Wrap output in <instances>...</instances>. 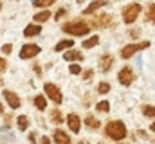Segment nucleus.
Wrapping results in <instances>:
<instances>
[{
  "label": "nucleus",
  "instance_id": "obj_1",
  "mask_svg": "<svg viewBox=\"0 0 155 144\" xmlns=\"http://www.w3.org/2000/svg\"><path fill=\"white\" fill-rule=\"evenodd\" d=\"M105 133H107L112 141H123V139L126 137V126H124V123H121V121H110V123H107V126H105Z\"/></svg>",
  "mask_w": 155,
  "mask_h": 144
},
{
  "label": "nucleus",
  "instance_id": "obj_2",
  "mask_svg": "<svg viewBox=\"0 0 155 144\" xmlns=\"http://www.w3.org/2000/svg\"><path fill=\"white\" fill-rule=\"evenodd\" d=\"M61 31L67 33V34H72V36H85V34H88L90 25L81 22V20L79 22H67V24H63Z\"/></svg>",
  "mask_w": 155,
  "mask_h": 144
},
{
  "label": "nucleus",
  "instance_id": "obj_3",
  "mask_svg": "<svg viewBox=\"0 0 155 144\" xmlns=\"http://www.w3.org/2000/svg\"><path fill=\"white\" fill-rule=\"evenodd\" d=\"M141 4H137V2H134V4H130V5H126L124 9H123V22L124 24H134L135 20H137V16L141 15Z\"/></svg>",
  "mask_w": 155,
  "mask_h": 144
},
{
  "label": "nucleus",
  "instance_id": "obj_4",
  "mask_svg": "<svg viewBox=\"0 0 155 144\" xmlns=\"http://www.w3.org/2000/svg\"><path fill=\"white\" fill-rule=\"evenodd\" d=\"M146 47H150V41H141V43H130V45H124L123 49H121V58L123 60H130L135 52H139V51H143V49H146Z\"/></svg>",
  "mask_w": 155,
  "mask_h": 144
},
{
  "label": "nucleus",
  "instance_id": "obj_5",
  "mask_svg": "<svg viewBox=\"0 0 155 144\" xmlns=\"http://www.w3.org/2000/svg\"><path fill=\"white\" fill-rule=\"evenodd\" d=\"M43 90H45L47 97H49L52 103H56V105H61L63 97H61V92H60V88H58L54 83H45V85H43Z\"/></svg>",
  "mask_w": 155,
  "mask_h": 144
},
{
  "label": "nucleus",
  "instance_id": "obj_6",
  "mask_svg": "<svg viewBox=\"0 0 155 144\" xmlns=\"http://www.w3.org/2000/svg\"><path fill=\"white\" fill-rule=\"evenodd\" d=\"M117 79H119V83H121L123 87H130V85L134 83V79H135V74H134V70H132L130 67H124V69L119 70Z\"/></svg>",
  "mask_w": 155,
  "mask_h": 144
},
{
  "label": "nucleus",
  "instance_id": "obj_7",
  "mask_svg": "<svg viewBox=\"0 0 155 144\" xmlns=\"http://www.w3.org/2000/svg\"><path fill=\"white\" fill-rule=\"evenodd\" d=\"M36 54H40V47L35 43H25L22 49H20V58L22 60H31L35 58Z\"/></svg>",
  "mask_w": 155,
  "mask_h": 144
},
{
  "label": "nucleus",
  "instance_id": "obj_8",
  "mask_svg": "<svg viewBox=\"0 0 155 144\" xmlns=\"http://www.w3.org/2000/svg\"><path fill=\"white\" fill-rule=\"evenodd\" d=\"M4 99H5V103L11 108H18L22 105V103H20V97H18L13 90H4Z\"/></svg>",
  "mask_w": 155,
  "mask_h": 144
},
{
  "label": "nucleus",
  "instance_id": "obj_9",
  "mask_svg": "<svg viewBox=\"0 0 155 144\" xmlns=\"http://www.w3.org/2000/svg\"><path fill=\"white\" fill-rule=\"evenodd\" d=\"M110 24H112V16L110 15H99V16H96V20L90 25L92 27H107Z\"/></svg>",
  "mask_w": 155,
  "mask_h": 144
},
{
  "label": "nucleus",
  "instance_id": "obj_10",
  "mask_svg": "<svg viewBox=\"0 0 155 144\" xmlns=\"http://www.w3.org/2000/svg\"><path fill=\"white\" fill-rule=\"evenodd\" d=\"M108 4V0H94L88 7H85L83 9V16H87V15H92V13H96L99 7H103V5H107Z\"/></svg>",
  "mask_w": 155,
  "mask_h": 144
},
{
  "label": "nucleus",
  "instance_id": "obj_11",
  "mask_svg": "<svg viewBox=\"0 0 155 144\" xmlns=\"http://www.w3.org/2000/svg\"><path fill=\"white\" fill-rule=\"evenodd\" d=\"M112 63H114L112 56H110V54H103V56L99 58V69H101V72H108L112 69Z\"/></svg>",
  "mask_w": 155,
  "mask_h": 144
},
{
  "label": "nucleus",
  "instance_id": "obj_12",
  "mask_svg": "<svg viewBox=\"0 0 155 144\" xmlns=\"http://www.w3.org/2000/svg\"><path fill=\"white\" fill-rule=\"evenodd\" d=\"M67 124H69V128L72 130V132H79V128H81V121H79V117H78L76 113H69L67 115Z\"/></svg>",
  "mask_w": 155,
  "mask_h": 144
},
{
  "label": "nucleus",
  "instance_id": "obj_13",
  "mask_svg": "<svg viewBox=\"0 0 155 144\" xmlns=\"http://www.w3.org/2000/svg\"><path fill=\"white\" fill-rule=\"evenodd\" d=\"M63 60H69V61H79L83 60V54L76 51V49H67V52L63 54Z\"/></svg>",
  "mask_w": 155,
  "mask_h": 144
},
{
  "label": "nucleus",
  "instance_id": "obj_14",
  "mask_svg": "<svg viewBox=\"0 0 155 144\" xmlns=\"http://www.w3.org/2000/svg\"><path fill=\"white\" fill-rule=\"evenodd\" d=\"M54 142H58V144H69V142H71V137H69L63 130H54Z\"/></svg>",
  "mask_w": 155,
  "mask_h": 144
},
{
  "label": "nucleus",
  "instance_id": "obj_15",
  "mask_svg": "<svg viewBox=\"0 0 155 144\" xmlns=\"http://www.w3.org/2000/svg\"><path fill=\"white\" fill-rule=\"evenodd\" d=\"M40 31H41V27H40L38 22H35V24H29L25 29H24V34L27 36V38H31V36H36L40 34Z\"/></svg>",
  "mask_w": 155,
  "mask_h": 144
},
{
  "label": "nucleus",
  "instance_id": "obj_16",
  "mask_svg": "<svg viewBox=\"0 0 155 144\" xmlns=\"http://www.w3.org/2000/svg\"><path fill=\"white\" fill-rule=\"evenodd\" d=\"M72 45H74L72 40H61V41L56 43L54 51H56V52H61V51H65V49H72Z\"/></svg>",
  "mask_w": 155,
  "mask_h": 144
},
{
  "label": "nucleus",
  "instance_id": "obj_17",
  "mask_svg": "<svg viewBox=\"0 0 155 144\" xmlns=\"http://www.w3.org/2000/svg\"><path fill=\"white\" fill-rule=\"evenodd\" d=\"M16 126H18L20 132H25V130L29 128V119H27V115H20V117L16 119Z\"/></svg>",
  "mask_w": 155,
  "mask_h": 144
},
{
  "label": "nucleus",
  "instance_id": "obj_18",
  "mask_svg": "<svg viewBox=\"0 0 155 144\" xmlns=\"http://www.w3.org/2000/svg\"><path fill=\"white\" fill-rule=\"evenodd\" d=\"M146 20L148 22H153L155 24V4H148V7H146Z\"/></svg>",
  "mask_w": 155,
  "mask_h": 144
},
{
  "label": "nucleus",
  "instance_id": "obj_19",
  "mask_svg": "<svg viewBox=\"0 0 155 144\" xmlns=\"http://www.w3.org/2000/svg\"><path fill=\"white\" fill-rule=\"evenodd\" d=\"M49 16H52L49 11H40V13H36V15H35V22H38V24H41V22H47V20H49Z\"/></svg>",
  "mask_w": 155,
  "mask_h": 144
},
{
  "label": "nucleus",
  "instance_id": "obj_20",
  "mask_svg": "<svg viewBox=\"0 0 155 144\" xmlns=\"http://www.w3.org/2000/svg\"><path fill=\"white\" fill-rule=\"evenodd\" d=\"M97 43H99V38H97V36H92V38H88V40L83 41V47H85V49H94Z\"/></svg>",
  "mask_w": 155,
  "mask_h": 144
},
{
  "label": "nucleus",
  "instance_id": "obj_21",
  "mask_svg": "<svg viewBox=\"0 0 155 144\" xmlns=\"http://www.w3.org/2000/svg\"><path fill=\"white\" fill-rule=\"evenodd\" d=\"M51 121H52L54 124H61V123H63V115L60 113V110H52V112H51Z\"/></svg>",
  "mask_w": 155,
  "mask_h": 144
},
{
  "label": "nucleus",
  "instance_id": "obj_22",
  "mask_svg": "<svg viewBox=\"0 0 155 144\" xmlns=\"http://www.w3.org/2000/svg\"><path fill=\"white\" fill-rule=\"evenodd\" d=\"M35 106L38 108V110H45L47 108V99L43 96H36L35 97Z\"/></svg>",
  "mask_w": 155,
  "mask_h": 144
},
{
  "label": "nucleus",
  "instance_id": "obj_23",
  "mask_svg": "<svg viewBox=\"0 0 155 144\" xmlns=\"http://www.w3.org/2000/svg\"><path fill=\"white\" fill-rule=\"evenodd\" d=\"M85 124H87L88 128H94V130H96V128H99V121H97V119H94L92 115H90V117H85Z\"/></svg>",
  "mask_w": 155,
  "mask_h": 144
},
{
  "label": "nucleus",
  "instance_id": "obj_24",
  "mask_svg": "<svg viewBox=\"0 0 155 144\" xmlns=\"http://www.w3.org/2000/svg\"><path fill=\"white\" fill-rule=\"evenodd\" d=\"M141 110H143V115H144V117H155V106L144 105Z\"/></svg>",
  "mask_w": 155,
  "mask_h": 144
},
{
  "label": "nucleus",
  "instance_id": "obj_25",
  "mask_svg": "<svg viewBox=\"0 0 155 144\" xmlns=\"http://www.w3.org/2000/svg\"><path fill=\"white\" fill-rule=\"evenodd\" d=\"M56 0H35L33 4H35V7H49V5H52Z\"/></svg>",
  "mask_w": 155,
  "mask_h": 144
},
{
  "label": "nucleus",
  "instance_id": "obj_26",
  "mask_svg": "<svg viewBox=\"0 0 155 144\" xmlns=\"http://www.w3.org/2000/svg\"><path fill=\"white\" fill-rule=\"evenodd\" d=\"M96 110H97V112H108V110H110V103H108V101H99V103L96 105Z\"/></svg>",
  "mask_w": 155,
  "mask_h": 144
},
{
  "label": "nucleus",
  "instance_id": "obj_27",
  "mask_svg": "<svg viewBox=\"0 0 155 144\" xmlns=\"http://www.w3.org/2000/svg\"><path fill=\"white\" fill-rule=\"evenodd\" d=\"M108 90H110V85H108L107 81H101V83L97 85V92H99V94H107Z\"/></svg>",
  "mask_w": 155,
  "mask_h": 144
},
{
  "label": "nucleus",
  "instance_id": "obj_28",
  "mask_svg": "<svg viewBox=\"0 0 155 144\" xmlns=\"http://www.w3.org/2000/svg\"><path fill=\"white\" fill-rule=\"evenodd\" d=\"M69 72H71V74H74V76H78V74H81V67H79V63H72V65H71V67H69Z\"/></svg>",
  "mask_w": 155,
  "mask_h": 144
},
{
  "label": "nucleus",
  "instance_id": "obj_29",
  "mask_svg": "<svg viewBox=\"0 0 155 144\" xmlns=\"http://www.w3.org/2000/svg\"><path fill=\"white\" fill-rule=\"evenodd\" d=\"M81 77H83L85 81H88V79H92V77H94V70H92V69H88V70H85V72H83V76H81Z\"/></svg>",
  "mask_w": 155,
  "mask_h": 144
},
{
  "label": "nucleus",
  "instance_id": "obj_30",
  "mask_svg": "<svg viewBox=\"0 0 155 144\" xmlns=\"http://www.w3.org/2000/svg\"><path fill=\"white\" fill-rule=\"evenodd\" d=\"M11 51H13V47H11V43H5V45H2V52L7 56V54H11Z\"/></svg>",
  "mask_w": 155,
  "mask_h": 144
},
{
  "label": "nucleus",
  "instance_id": "obj_31",
  "mask_svg": "<svg viewBox=\"0 0 155 144\" xmlns=\"http://www.w3.org/2000/svg\"><path fill=\"white\" fill-rule=\"evenodd\" d=\"M65 15H67V9H60V11L56 13V16H54V18H56V20H61Z\"/></svg>",
  "mask_w": 155,
  "mask_h": 144
},
{
  "label": "nucleus",
  "instance_id": "obj_32",
  "mask_svg": "<svg viewBox=\"0 0 155 144\" xmlns=\"http://www.w3.org/2000/svg\"><path fill=\"white\" fill-rule=\"evenodd\" d=\"M5 69H7V61L0 58V74H2V72H5Z\"/></svg>",
  "mask_w": 155,
  "mask_h": 144
},
{
  "label": "nucleus",
  "instance_id": "obj_33",
  "mask_svg": "<svg viewBox=\"0 0 155 144\" xmlns=\"http://www.w3.org/2000/svg\"><path fill=\"white\" fill-rule=\"evenodd\" d=\"M128 34L132 36V38H139V29H130Z\"/></svg>",
  "mask_w": 155,
  "mask_h": 144
},
{
  "label": "nucleus",
  "instance_id": "obj_34",
  "mask_svg": "<svg viewBox=\"0 0 155 144\" xmlns=\"http://www.w3.org/2000/svg\"><path fill=\"white\" fill-rule=\"evenodd\" d=\"M4 126H5V128H9V126H11V115H5V121H4Z\"/></svg>",
  "mask_w": 155,
  "mask_h": 144
},
{
  "label": "nucleus",
  "instance_id": "obj_35",
  "mask_svg": "<svg viewBox=\"0 0 155 144\" xmlns=\"http://www.w3.org/2000/svg\"><path fill=\"white\" fill-rule=\"evenodd\" d=\"M41 142L47 144V142H51V139H49V137H43V139H41Z\"/></svg>",
  "mask_w": 155,
  "mask_h": 144
},
{
  "label": "nucleus",
  "instance_id": "obj_36",
  "mask_svg": "<svg viewBox=\"0 0 155 144\" xmlns=\"http://www.w3.org/2000/svg\"><path fill=\"white\" fill-rule=\"evenodd\" d=\"M150 130H152V132H153V133H155V123H153V124H152V126H150Z\"/></svg>",
  "mask_w": 155,
  "mask_h": 144
},
{
  "label": "nucleus",
  "instance_id": "obj_37",
  "mask_svg": "<svg viewBox=\"0 0 155 144\" xmlns=\"http://www.w3.org/2000/svg\"><path fill=\"white\" fill-rule=\"evenodd\" d=\"M2 112H4V108H2V105H0V113H2Z\"/></svg>",
  "mask_w": 155,
  "mask_h": 144
},
{
  "label": "nucleus",
  "instance_id": "obj_38",
  "mask_svg": "<svg viewBox=\"0 0 155 144\" xmlns=\"http://www.w3.org/2000/svg\"><path fill=\"white\" fill-rule=\"evenodd\" d=\"M0 11H2V2H0Z\"/></svg>",
  "mask_w": 155,
  "mask_h": 144
},
{
  "label": "nucleus",
  "instance_id": "obj_39",
  "mask_svg": "<svg viewBox=\"0 0 155 144\" xmlns=\"http://www.w3.org/2000/svg\"><path fill=\"white\" fill-rule=\"evenodd\" d=\"M76 2H78V4H79V2H83V0H76Z\"/></svg>",
  "mask_w": 155,
  "mask_h": 144
},
{
  "label": "nucleus",
  "instance_id": "obj_40",
  "mask_svg": "<svg viewBox=\"0 0 155 144\" xmlns=\"http://www.w3.org/2000/svg\"><path fill=\"white\" fill-rule=\"evenodd\" d=\"M33 2H35V0H33Z\"/></svg>",
  "mask_w": 155,
  "mask_h": 144
}]
</instances>
